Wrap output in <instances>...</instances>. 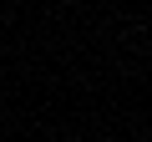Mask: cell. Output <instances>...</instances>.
Returning a JSON list of instances; mask_svg holds the SVG:
<instances>
[{
    "label": "cell",
    "mask_w": 152,
    "mask_h": 142,
    "mask_svg": "<svg viewBox=\"0 0 152 142\" xmlns=\"http://www.w3.org/2000/svg\"><path fill=\"white\" fill-rule=\"evenodd\" d=\"M147 142H152V137H147Z\"/></svg>",
    "instance_id": "6da1fadb"
}]
</instances>
